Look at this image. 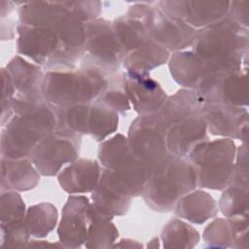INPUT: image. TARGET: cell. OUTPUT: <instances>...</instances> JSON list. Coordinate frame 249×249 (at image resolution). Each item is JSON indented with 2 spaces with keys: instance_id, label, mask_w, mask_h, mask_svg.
Masks as SVG:
<instances>
[{
  "instance_id": "obj_32",
  "label": "cell",
  "mask_w": 249,
  "mask_h": 249,
  "mask_svg": "<svg viewBox=\"0 0 249 249\" xmlns=\"http://www.w3.org/2000/svg\"><path fill=\"white\" fill-rule=\"evenodd\" d=\"M220 102L236 106L244 107L248 106V82H247V68H244L238 72L228 74L224 77Z\"/></svg>"
},
{
  "instance_id": "obj_13",
  "label": "cell",
  "mask_w": 249,
  "mask_h": 249,
  "mask_svg": "<svg viewBox=\"0 0 249 249\" xmlns=\"http://www.w3.org/2000/svg\"><path fill=\"white\" fill-rule=\"evenodd\" d=\"M124 88L139 116L158 112L167 99L165 91L149 73L125 71L123 73Z\"/></svg>"
},
{
  "instance_id": "obj_11",
  "label": "cell",
  "mask_w": 249,
  "mask_h": 249,
  "mask_svg": "<svg viewBox=\"0 0 249 249\" xmlns=\"http://www.w3.org/2000/svg\"><path fill=\"white\" fill-rule=\"evenodd\" d=\"M200 114L206 123L207 130L212 135L239 139L242 143H247V108L231 106L222 102H203Z\"/></svg>"
},
{
  "instance_id": "obj_8",
  "label": "cell",
  "mask_w": 249,
  "mask_h": 249,
  "mask_svg": "<svg viewBox=\"0 0 249 249\" xmlns=\"http://www.w3.org/2000/svg\"><path fill=\"white\" fill-rule=\"evenodd\" d=\"M82 136L55 129L32 150L29 159L42 176H54L62 165L78 159Z\"/></svg>"
},
{
  "instance_id": "obj_10",
  "label": "cell",
  "mask_w": 249,
  "mask_h": 249,
  "mask_svg": "<svg viewBox=\"0 0 249 249\" xmlns=\"http://www.w3.org/2000/svg\"><path fill=\"white\" fill-rule=\"evenodd\" d=\"M57 47L44 68L74 70L81 59L86 42V23L67 15L55 28Z\"/></svg>"
},
{
  "instance_id": "obj_18",
  "label": "cell",
  "mask_w": 249,
  "mask_h": 249,
  "mask_svg": "<svg viewBox=\"0 0 249 249\" xmlns=\"http://www.w3.org/2000/svg\"><path fill=\"white\" fill-rule=\"evenodd\" d=\"M39 181L40 173L31 160L1 157V191H30L37 187Z\"/></svg>"
},
{
  "instance_id": "obj_9",
  "label": "cell",
  "mask_w": 249,
  "mask_h": 249,
  "mask_svg": "<svg viewBox=\"0 0 249 249\" xmlns=\"http://www.w3.org/2000/svg\"><path fill=\"white\" fill-rule=\"evenodd\" d=\"M147 29L149 39L166 49L168 52L184 51L191 47L196 29L183 19L171 17L151 2L141 19Z\"/></svg>"
},
{
  "instance_id": "obj_40",
  "label": "cell",
  "mask_w": 249,
  "mask_h": 249,
  "mask_svg": "<svg viewBox=\"0 0 249 249\" xmlns=\"http://www.w3.org/2000/svg\"><path fill=\"white\" fill-rule=\"evenodd\" d=\"M248 162V147L247 143H243L236 149L235 160L228 186H237L245 189L249 188Z\"/></svg>"
},
{
  "instance_id": "obj_30",
  "label": "cell",
  "mask_w": 249,
  "mask_h": 249,
  "mask_svg": "<svg viewBox=\"0 0 249 249\" xmlns=\"http://www.w3.org/2000/svg\"><path fill=\"white\" fill-rule=\"evenodd\" d=\"M164 248H194L199 241L198 231L180 218L170 220L161 231Z\"/></svg>"
},
{
  "instance_id": "obj_38",
  "label": "cell",
  "mask_w": 249,
  "mask_h": 249,
  "mask_svg": "<svg viewBox=\"0 0 249 249\" xmlns=\"http://www.w3.org/2000/svg\"><path fill=\"white\" fill-rule=\"evenodd\" d=\"M1 230V248H22L26 247L31 236L26 224L25 218L22 220L0 224Z\"/></svg>"
},
{
  "instance_id": "obj_39",
  "label": "cell",
  "mask_w": 249,
  "mask_h": 249,
  "mask_svg": "<svg viewBox=\"0 0 249 249\" xmlns=\"http://www.w3.org/2000/svg\"><path fill=\"white\" fill-rule=\"evenodd\" d=\"M69 16L87 23L99 18L102 13V3L96 0L61 1Z\"/></svg>"
},
{
  "instance_id": "obj_20",
  "label": "cell",
  "mask_w": 249,
  "mask_h": 249,
  "mask_svg": "<svg viewBox=\"0 0 249 249\" xmlns=\"http://www.w3.org/2000/svg\"><path fill=\"white\" fill-rule=\"evenodd\" d=\"M173 211L180 219L201 225L214 218L219 208L217 201L210 194L202 190H193L178 199Z\"/></svg>"
},
{
  "instance_id": "obj_22",
  "label": "cell",
  "mask_w": 249,
  "mask_h": 249,
  "mask_svg": "<svg viewBox=\"0 0 249 249\" xmlns=\"http://www.w3.org/2000/svg\"><path fill=\"white\" fill-rule=\"evenodd\" d=\"M230 1L184 0L182 19L195 29L214 24L228 16Z\"/></svg>"
},
{
  "instance_id": "obj_24",
  "label": "cell",
  "mask_w": 249,
  "mask_h": 249,
  "mask_svg": "<svg viewBox=\"0 0 249 249\" xmlns=\"http://www.w3.org/2000/svg\"><path fill=\"white\" fill-rule=\"evenodd\" d=\"M169 56L170 52L152 40H148L136 50L125 54L122 63L125 71L149 73L151 70L166 63Z\"/></svg>"
},
{
  "instance_id": "obj_14",
  "label": "cell",
  "mask_w": 249,
  "mask_h": 249,
  "mask_svg": "<svg viewBox=\"0 0 249 249\" xmlns=\"http://www.w3.org/2000/svg\"><path fill=\"white\" fill-rule=\"evenodd\" d=\"M17 33L18 53L44 67L57 47L58 40L55 30L18 23Z\"/></svg>"
},
{
  "instance_id": "obj_45",
  "label": "cell",
  "mask_w": 249,
  "mask_h": 249,
  "mask_svg": "<svg viewBox=\"0 0 249 249\" xmlns=\"http://www.w3.org/2000/svg\"><path fill=\"white\" fill-rule=\"evenodd\" d=\"M138 247H143V245L136 241V240H132V239H121L119 241V243L113 244L112 248H138Z\"/></svg>"
},
{
  "instance_id": "obj_17",
  "label": "cell",
  "mask_w": 249,
  "mask_h": 249,
  "mask_svg": "<svg viewBox=\"0 0 249 249\" xmlns=\"http://www.w3.org/2000/svg\"><path fill=\"white\" fill-rule=\"evenodd\" d=\"M18 6L19 24L54 29L68 15L61 1H21Z\"/></svg>"
},
{
  "instance_id": "obj_26",
  "label": "cell",
  "mask_w": 249,
  "mask_h": 249,
  "mask_svg": "<svg viewBox=\"0 0 249 249\" xmlns=\"http://www.w3.org/2000/svg\"><path fill=\"white\" fill-rule=\"evenodd\" d=\"M17 93L41 89L44 73L42 66L29 62L20 55L14 56L6 65Z\"/></svg>"
},
{
  "instance_id": "obj_7",
  "label": "cell",
  "mask_w": 249,
  "mask_h": 249,
  "mask_svg": "<svg viewBox=\"0 0 249 249\" xmlns=\"http://www.w3.org/2000/svg\"><path fill=\"white\" fill-rule=\"evenodd\" d=\"M167 127L156 113L137 117L128 128L127 139L134 155L153 172L166 159Z\"/></svg>"
},
{
  "instance_id": "obj_31",
  "label": "cell",
  "mask_w": 249,
  "mask_h": 249,
  "mask_svg": "<svg viewBox=\"0 0 249 249\" xmlns=\"http://www.w3.org/2000/svg\"><path fill=\"white\" fill-rule=\"evenodd\" d=\"M90 104H74L55 107L56 128L79 135L89 134Z\"/></svg>"
},
{
  "instance_id": "obj_23",
  "label": "cell",
  "mask_w": 249,
  "mask_h": 249,
  "mask_svg": "<svg viewBox=\"0 0 249 249\" xmlns=\"http://www.w3.org/2000/svg\"><path fill=\"white\" fill-rule=\"evenodd\" d=\"M202 103V99L195 89H181L171 96H168L162 107L156 114L168 129L173 124L199 113Z\"/></svg>"
},
{
  "instance_id": "obj_2",
  "label": "cell",
  "mask_w": 249,
  "mask_h": 249,
  "mask_svg": "<svg viewBox=\"0 0 249 249\" xmlns=\"http://www.w3.org/2000/svg\"><path fill=\"white\" fill-rule=\"evenodd\" d=\"M248 41V29L227 16L214 24L197 29L191 47L209 70L231 74L247 68Z\"/></svg>"
},
{
  "instance_id": "obj_41",
  "label": "cell",
  "mask_w": 249,
  "mask_h": 249,
  "mask_svg": "<svg viewBox=\"0 0 249 249\" xmlns=\"http://www.w3.org/2000/svg\"><path fill=\"white\" fill-rule=\"evenodd\" d=\"M1 126H4L13 117V99L17 93L11 76L6 68L1 69Z\"/></svg>"
},
{
  "instance_id": "obj_25",
  "label": "cell",
  "mask_w": 249,
  "mask_h": 249,
  "mask_svg": "<svg viewBox=\"0 0 249 249\" xmlns=\"http://www.w3.org/2000/svg\"><path fill=\"white\" fill-rule=\"evenodd\" d=\"M112 30L124 55L150 40L143 21L127 15L114 19Z\"/></svg>"
},
{
  "instance_id": "obj_21",
  "label": "cell",
  "mask_w": 249,
  "mask_h": 249,
  "mask_svg": "<svg viewBox=\"0 0 249 249\" xmlns=\"http://www.w3.org/2000/svg\"><path fill=\"white\" fill-rule=\"evenodd\" d=\"M168 61L173 80L183 89H196L207 70L206 63L193 51L174 52Z\"/></svg>"
},
{
  "instance_id": "obj_27",
  "label": "cell",
  "mask_w": 249,
  "mask_h": 249,
  "mask_svg": "<svg viewBox=\"0 0 249 249\" xmlns=\"http://www.w3.org/2000/svg\"><path fill=\"white\" fill-rule=\"evenodd\" d=\"M91 206L92 219L84 245L87 248H112L119 236L113 218L100 212L92 204Z\"/></svg>"
},
{
  "instance_id": "obj_34",
  "label": "cell",
  "mask_w": 249,
  "mask_h": 249,
  "mask_svg": "<svg viewBox=\"0 0 249 249\" xmlns=\"http://www.w3.org/2000/svg\"><path fill=\"white\" fill-rule=\"evenodd\" d=\"M131 151L127 137L117 133L103 141L97 152L98 160L105 169H114L117 163Z\"/></svg>"
},
{
  "instance_id": "obj_43",
  "label": "cell",
  "mask_w": 249,
  "mask_h": 249,
  "mask_svg": "<svg viewBox=\"0 0 249 249\" xmlns=\"http://www.w3.org/2000/svg\"><path fill=\"white\" fill-rule=\"evenodd\" d=\"M249 1L248 0H236L231 1L229 7L228 17L235 21L238 25L248 29V18H249Z\"/></svg>"
},
{
  "instance_id": "obj_44",
  "label": "cell",
  "mask_w": 249,
  "mask_h": 249,
  "mask_svg": "<svg viewBox=\"0 0 249 249\" xmlns=\"http://www.w3.org/2000/svg\"><path fill=\"white\" fill-rule=\"evenodd\" d=\"M28 248H64L60 242H50L46 240H31L28 242Z\"/></svg>"
},
{
  "instance_id": "obj_36",
  "label": "cell",
  "mask_w": 249,
  "mask_h": 249,
  "mask_svg": "<svg viewBox=\"0 0 249 249\" xmlns=\"http://www.w3.org/2000/svg\"><path fill=\"white\" fill-rule=\"evenodd\" d=\"M207 248L231 247L232 235L228 218H216L205 229L202 234Z\"/></svg>"
},
{
  "instance_id": "obj_3",
  "label": "cell",
  "mask_w": 249,
  "mask_h": 249,
  "mask_svg": "<svg viewBox=\"0 0 249 249\" xmlns=\"http://www.w3.org/2000/svg\"><path fill=\"white\" fill-rule=\"evenodd\" d=\"M108 78L91 67L74 70H48L44 73L41 92L54 107L91 104L108 86Z\"/></svg>"
},
{
  "instance_id": "obj_33",
  "label": "cell",
  "mask_w": 249,
  "mask_h": 249,
  "mask_svg": "<svg viewBox=\"0 0 249 249\" xmlns=\"http://www.w3.org/2000/svg\"><path fill=\"white\" fill-rule=\"evenodd\" d=\"M249 192L248 189L228 186L223 190L218 208L226 218L248 214Z\"/></svg>"
},
{
  "instance_id": "obj_6",
  "label": "cell",
  "mask_w": 249,
  "mask_h": 249,
  "mask_svg": "<svg viewBox=\"0 0 249 249\" xmlns=\"http://www.w3.org/2000/svg\"><path fill=\"white\" fill-rule=\"evenodd\" d=\"M124 57L112 30V22L98 18L86 23V42L80 67L95 68L114 75Z\"/></svg>"
},
{
  "instance_id": "obj_37",
  "label": "cell",
  "mask_w": 249,
  "mask_h": 249,
  "mask_svg": "<svg viewBox=\"0 0 249 249\" xmlns=\"http://www.w3.org/2000/svg\"><path fill=\"white\" fill-rule=\"evenodd\" d=\"M25 214V203L17 191H1L0 224L22 220Z\"/></svg>"
},
{
  "instance_id": "obj_16",
  "label": "cell",
  "mask_w": 249,
  "mask_h": 249,
  "mask_svg": "<svg viewBox=\"0 0 249 249\" xmlns=\"http://www.w3.org/2000/svg\"><path fill=\"white\" fill-rule=\"evenodd\" d=\"M101 173L96 160L77 159L58 173L57 180L61 189L70 195L86 194L96 188Z\"/></svg>"
},
{
  "instance_id": "obj_4",
  "label": "cell",
  "mask_w": 249,
  "mask_h": 249,
  "mask_svg": "<svg viewBox=\"0 0 249 249\" xmlns=\"http://www.w3.org/2000/svg\"><path fill=\"white\" fill-rule=\"evenodd\" d=\"M196 186V172L188 159L168 154L163 162L152 172L142 196L152 210L166 213L173 210L181 196Z\"/></svg>"
},
{
  "instance_id": "obj_29",
  "label": "cell",
  "mask_w": 249,
  "mask_h": 249,
  "mask_svg": "<svg viewBox=\"0 0 249 249\" xmlns=\"http://www.w3.org/2000/svg\"><path fill=\"white\" fill-rule=\"evenodd\" d=\"M119 114L95 100L89 106V134L96 141H103L118 129Z\"/></svg>"
},
{
  "instance_id": "obj_42",
  "label": "cell",
  "mask_w": 249,
  "mask_h": 249,
  "mask_svg": "<svg viewBox=\"0 0 249 249\" xmlns=\"http://www.w3.org/2000/svg\"><path fill=\"white\" fill-rule=\"evenodd\" d=\"M232 241L231 248L243 249L249 247V222L248 214L228 218Z\"/></svg>"
},
{
  "instance_id": "obj_35",
  "label": "cell",
  "mask_w": 249,
  "mask_h": 249,
  "mask_svg": "<svg viewBox=\"0 0 249 249\" xmlns=\"http://www.w3.org/2000/svg\"><path fill=\"white\" fill-rule=\"evenodd\" d=\"M119 115L125 116L130 110V102L124 88L123 74L108 80V86L102 94L96 99Z\"/></svg>"
},
{
  "instance_id": "obj_15",
  "label": "cell",
  "mask_w": 249,
  "mask_h": 249,
  "mask_svg": "<svg viewBox=\"0 0 249 249\" xmlns=\"http://www.w3.org/2000/svg\"><path fill=\"white\" fill-rule=\"evenodd\" d=\"M207 125L200 112L170 125L166 133L169 154L186 157L199 143L207 140Z\"/></svg>"
},
{
  "instance_id": "obj_1",
  "label": "cell",
  "mask_w": 249,
  "mask_h": 249,
  "mask_svg": "<svg viewBox=\"0 0 249 249\" xmlns=\"http://www.w3.org/2000/svg\"><path fill=\"white\" fill-rule=\"evenodd\" d=\"M13 109L15 116L2 126L1 156L26 159L43 138L55 130V107L45 100L39 89L16 93Z\"/></svg>"
},
{
  "instance_id": "obj_5",
  "label": "cell",
  "mask_w": 249,
  "mask_h": 249,
  "mask_svg": "<svg viewBox=\"0 0 249 249\" xmlns=\"http://www.w3.org/2000/svg\"><path fill=\"white\" fill-rule=\"evenodd\" d=\"M236 147L232 139L219 138L197 144L187 156L200 188L223 191L229 185Z\"/></svg>"
},
{
  "instance_id": "obj_19",
  "label": "cell",
  "mask_w": 249,
  "mask_h": 249,
  "mask_svg": "<svg viewBox=\"0 0 249 249\" xmlns=\"http://www.w3.org/2000/svg\"><path fill=\"white\" fill-rule=\"evenodd\" d=\"M131 198L114 185L109 170L104 168L98 185L91 192V204L100 212L114 218L127 213Z\"/></svg>"
},
{
  "instance_id": "obj_28",
  "label": "cell",
  "mask_w": 249,
  "mask_h": 249,
  "mask_svg": "<svg viewBox=\"0 0 249 249\" xmlns=\"http://www.w3.org/2000/svg\"><path fill=\"white\" fill-rule=\"evenodd\" d=\"M57 218V209L53 204L41 202L28 207L25 214V224L31 236L44 238L54 229Z\"/></svg>"
},
{
  "instance_id": "obj_12",
  "label": "cell",
  "mask_w": 249,
  "mask_h": 249,
  "mask_svg": "<svg viewBox=\"0 0 249 249\" xmlns=\"http://www.w3.org/2000/svg\"><path fill=\"white\" fill-rule=\"evenodd\" d=\"M92 219V206L85 196H69L57 227L59 242L64 248H78L85 244Z\"/></svg>"
}]
</instances>
